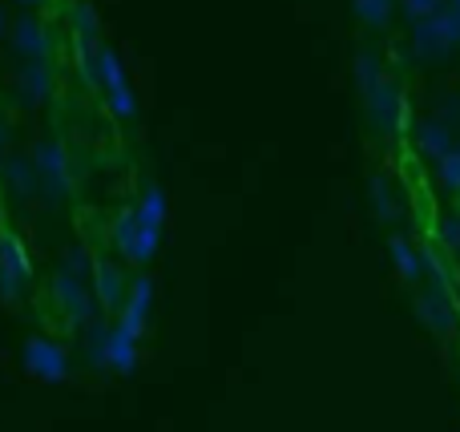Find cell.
Segmentation results:
<instances>
[{
	"instance_id": "cell-1",
	"label": "cell",
	"mask_w": 460,
	"mask_h": 432,
	"mask_svg": "<svg viewBox=\"0 0 460 432\" xmlns=\"http://www.w3.org/2000/svg\"><path fill=\"white\" fill-rule=\"evenodd\" d=\"M445 48H453V37H448V29H445V16H429V21H420L416 24V53H424V57H440Z\"/></svg>"
},
{
	"instance_id": "cell-2",
	"label": "cell",
	"mask_w": 460,
	"mask_h": 432,
	"mask_svg": "<svg viewBox=\"0 0 460 432\" xmlns=\"http://www.w3.org/2000/svg\"><path fill=\"white\" fill-rule=\"evenodd\" d=\"M367 97H372V113H376V121H384V126H388V121H392V110L400 105V93L388 85V81H380V85H376Z\"/></svg>"
},
{
	"instance_id": "cell-3",
	"label": "cell",
	"mask_w": 460,
	"mask_h": 432,
	"mask_svg": "<svg viewBox=\"0 0 460 432\" xmlns=\"http://www.w3.org/2000/svg\"><path fill=\"white\" fill-rule=\"evenodd\" d=\"M416 137H420V150L424 154H437V158H445V154H448V129L445 126H432V121H424V126L416 129Z\"/></svg>"
},
{
	"instance_id": "cell-4",
	"label": "cell",
	"mask_w": 460,
	"mask_h": 432,
	"mask_svg": "<svg viewBox=\"0 0 460 432\" xmlns=\"http://www.w3.org/2000/svg\"><path fill=\"white\" fill-rule=\"evenodd\" d=\"M392 259H396V267H400V275H404V279H416V275H420V259L412 255V247H408L404 239H392Z\"/></svg>"
},
{
	"instance_id": "cell-5",
	"label": "cell",
	"mask_w": 460,
	"mask_h": 432,
	"mask_svg": "<svg viewBox=\"0 0 460 432\" xmlns=\"http://www.w3.org/2000/svg\"><path fill=\"white\" fill-rule=\"evenodd\" d=\"M440 178H445L448 190H460V150H448L440 158Z\"/></svg>"
},
{
	"instance_id": "cell-6",
	"label": "cell",
	"mask_w": 460,
	"mask_h": 432,
	"mask_svg": "<svg viewBox=\"0 0 460 432\" xmlns=\"http://www.w3.org/2000/svg\"><path fill=\"white\" fill-rule=\"evenodd\" d=\"M388 8H392V0H356V13L364 16L367 24H380L384 16H388Z\"/></svg>"
},
{
	"instance_id": "cell-7",
	"label": "cell",
	"mask_w": 460,
	"mask_h": 432,
	"mask_svg": "<svg viewBox=\"0 0 460 432\" xmlns=\"http://www.w3.org/2000/svg\"><path fill=\"white\" fill-rule=\"evenodd\" d=\"M356 69H359V85H364L367 93H372V89L380 85V65H376V57H359Z\"/></svg>"
},
{
	"instance_id": "cell-8",
	"label": "cell",
	"mask_w": 460,
	"mask_h": 432,
	"mask_svg": "<svg viewBox=\"0 0 460 432\" xmlns=\"http://www.w3.org/2000/svg\"><path fill=\"white\" fill-rule=\"evenodd\" d=\"M404 8L416 21H429V16H437L440 8H445V0H404Z\"/></svg>"
},
{
	"instance_id": "cell-9",
	"label": "cell",
	"mask_w": 460,
	"mask_h": 432,
	"mask_svg": "<svg viewBox=\"0 0 460 432\" xmlns=\"http://www.w3.org/2000/svg\"><path fill=\"white\" fill-rule=\"evenodd\" d=\"M445 242H448L453 251H460V215H453V218L445 223Z\"/></svg>"
},
{
	"instance_id": "cell-10",
	"label": "cell",
	"mask_w": 460,
	"mask_h": 432,
	"mask_svg": "<svg viewBox=\"0 0 460 432\" xmlns=\"http://www.w3.org/2000/svg\"><path fill=\"white\" fill-rule=\"evenodd\" d=\"M445 8H448V13H453L456 21H460V0H445Z\"/></svg>"
}]
</instances>
